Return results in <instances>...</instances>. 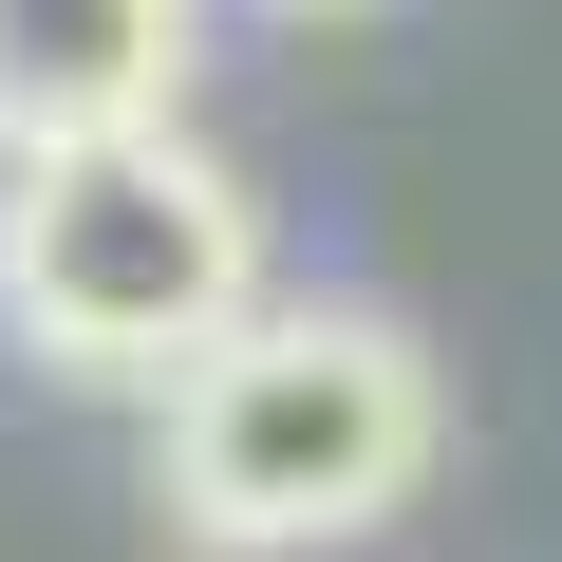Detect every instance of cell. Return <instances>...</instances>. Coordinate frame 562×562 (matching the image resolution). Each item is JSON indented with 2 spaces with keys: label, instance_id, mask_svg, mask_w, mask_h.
Segmentation results:
<instances>
[{
  "label": "cell",
  "instance_id": "cell-1",
  "mask_svg": "<svg viewBox=\"0 0 562 562\" xmlns=\"http://www.w3.org/2000/svg\"><path fill=\"white\" fill-rule=\"evenodd\" d=\"M431 357L413 319L375 301H262L206 375H169V431H150V506L188 562H319L357 525H394L431 487Z\"/></svg>",
  "mask_w": 562,
  "mask_h": 562
},
{
  "label": "cell",
  "instance_id": "cell-2",
  "mask_svg": "<svg viewBox=\"0 0 562 562\" xmlns=\"http://www.w3.org/2000/svg\"><path fill=\"white\" fill-rule=\"evenodd\" d=\"M0 319L94 394H169L262 319V206L169 113L0 150Z\"/></svg>",
  "mask_w": 562,
  "mask_h": 562
},
{
  "label": "cell",
  "instance_id": "cell-3",
  "mask_svg": "<svg viewBox=\"0 0 562 562\" xmlns=\"http://www.w3.org/2000/svg\"><path fill=\"white\" fill-rule=\"evenodd\" d=\"M188 94V0H0V150L132 132Z\"/></svg>",
  "mask_w": 562,
  "mask_h": 562
},
{
  "label": "cell",
  "instance_id": "cell-4",
  "mask_svg": "<svg viewBox=\"0 0 562 562\" xmlns=\"http://www.w3.org/2000/svg\"><path fill=\"white\" fill-rule=\"evenodd\" d=\"M301 20H319V0H301Z\"/></svg>",
  "mask_w": 562,
  "mask_h": 562
}]
</instances>
